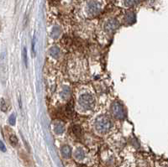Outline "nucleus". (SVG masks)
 I'll list each match as a JSON object with an SVG mask.
<instances>
[{"instance_id": "11", "label": "nucleus", "mask_w": 168, "mask_h": 167, "mask_svg": "<svg viewBox=\"0 0 168 167\" xmlns=\"http://www.w3.org/2000/svg\"><path fill=\"white\" fill-rule=\"evenodd\" d=\"M9 140H10V143L13 145H16L18 144V139L16 138L15 134H11V136L9 138Z\"/></svg>"}, {"instance_id": "4", "label": "nucleus", "mask_w": 168, "mask_h": 167, "mask_svg": "<svg viewBox=\"0 0 168 167\" xmlns=\"http://www.w3.org/2000/svg\"><path fill=\"white\" fill-rule=\"evenodd\" d=\"M113 113L114 114L115 117L122 118L124 116V110L119 103H115L113 107Z\"/></svg>"}, {"instance_id": "14", "label": "nucleus", "mask_w": 168, "mask_h": 167, "mask_svg": "<svg viewBox=\"0 0 168 167\" xmlns=\"http://www.w3.org/2000/svg\"><path fill=\"white\" fill-rule=\"evenodd\" d=\"M1 148H2V150L4 152V151H6V150H5V147L4 145V143L3 142H1Z\"/></svg>"}, {"instance_id": "2", "label": "nucleus", "mask_w": 168, "mask_h": 167, "mask_svg": "<svg viewBox=\"0 0 168 167\" xmlns=\"http://www.w3.org/2000/svg\"><path fill=\"white\" fill-rule=\"evenodd\" d=\"M79 104L84 109H93L94 107V98L89 94H83L80 97Z\"/></svg>"}, {"instance_id": "8", "label": "nucleus", "mask_w": 168, "mask_h": 167, "mask_svg": "<svg viewBox=\"0 0 168 167\" xmlns=\"http://www.w3.org/2000/svg\"><path fill=\"white\" fill-rule=\"evenodd\" d=\"M55 131L57 134H62L64 131V126L62 125V123H57L55 125Z\"/></svg>"}, {"instance_id": "5", "label": "nucleus", "mask_w": 168, "mask_h": 167, "mask_svg": "<svg viewBox=\"0 0 168 167\" xmlns=\"http://www.w3.org/2000/svg\"><path fill=\"white\" fill-rule=\"evenodd\" d=\"M62 154L65 158H70L71 155V148L67 145H65L62 148Z\"/></svg>"}, {"instance_id": "7", "label": "nucleus", "mask_w": 168, "mask_h": 167, "mask_svg": "<svg viewBox=\"0 0 168 167\" xmlns=\"http://www.w3.org/2000/svg\"><path fill=\"white\" fill-rule=\"evenodd\" d=\"M75 157L77 159V160H82L85 157V154H84V152L82 150H78L76 151Z\"/></svg>"}, {"instance_id": "1", "label": "nucleus", "mask_w": 168, "mask_h": 167, "mask_svg": "<svg viewBox=\"0 0 168 167\" xmlns=\"http://www.w3.org/2000/svg\"><path fill=\"white\" fill-rule=\"evenodd\" d=\"M111 126H112V123L110 119L104 116L99 117L95 123V127L97 131L100 133H107L111 128Z\"/></svg>"}, {"instance_id": "6", "label": "nucleus", "mask_w": 168, "mask_h": 167, "mask_svg": "<svg viewBox=\"0 0 168 167\" xmlns=\"http://www.w3.org/2000/svg\"><path fill=\"white\" fill-rule=\"evenodd\" d=\"M118 26V22L115 19H112L109 20V22L106 24V29L108 30H114Z\"/></svg>"}, {"instance_id": "3", "label": "nucleus", "mask_w": 168, "mask_h": 167, "mask_svg": "<svg viewBox=\"0 0 168 167\" xmlns=\"http://www.w3.org/2000/svg\"><path fill=\"white\" fill-rule=\"evenodd\" d=\"M100 9H101V5L97 1L90 2L88 4V7H87V10H88V13L92 14V15L97 14L100 11Z\"/></svg>"}, {"instance_id": "9", "label": "nucleus", "mask_w": 168, "mask_h": 167, "mask_svg": "<svg viewBox=\"0 0 168 167\" xmlns=\"http://www.w3.org/2000/svg\"><path fill=\"white\" fill-rule=\"evenodd\" d=\"M72 130H73V133H74V134H75L76 136H80L81 134H82V129H81V128H80L79 126H77V125L74 126L73 128H72Z\"/></svg>"}, {"instance_id": "10", "label": "nucleus", "mask_w": 168, "mask_h": 167, "mask_svg": "<svg viewBox=\"0 0 168 167\" xmlns=\"http://www.w3.org/2000/svg\"><path fill=\"white\" fill-rule=\"evenodd\" d=\"M140 0H124V4L126 6H133V5L136 4L137 3H139Z\"/></svg>"}, {"instance_id": "13", "label": "nucleus", "mask_w": 168, "mask_h": 167, "mask_svg": "<svg viewBox=\"0 0 168 167\" xmlns=\"http://www.w3.org/2000/svg\"><path fill=\"white\" fill-rule=\"evenodd\" d=\"M24 59H25V64H27V53H26V50L25 49H24Z\"/></svg>"}, {"instance_id": "12", "label": "nucleus", "mask_w": 168, "mask_h": 167, "mask_svg": "<svg viewBox=\"0 0 168 167\" xmlns=\"http://www.w3.org/2000/svg\"><path fill=\"white\" fill-rule=\"evenodd\" d=\"M9 122H10V123H11L12 125H13V124L15 123V116L13 114H12L10 116V118H9Z\"/></svg>"}]
</instances>
